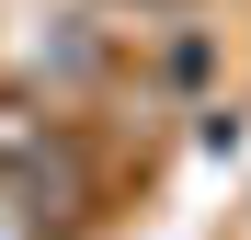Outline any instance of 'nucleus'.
Listing matches in <instances>:
<instances>
[{"label": "nucleus", "mask_w": 251, "mask_h": 240, "mask_svg": "<svg viewBox=\"0 0 251 240\" xmlns=\"http://www.w3.org/2000/svg\"><path fill=\"white\" fill-rule=\"evenodd\" d=\"M0 240H34V229H23V217H12V206H0Z\"/></svg>", "instance_id": "3"}, {"label": "nucleus", "mask_w": 251, "mask_h": 240, "mask_svg": "<svg viewBox=\"0 0 251 240\" xmlns=\"http://www.w3.org/2000/svg\"><path fill=\"white\" fill-rule=\"evenodd\" d=\"M0 206H12L23 229H92L103 206V172H92V149H80L46 103H0Z\"/></svg>", "instance_id": "1"}, {"label": "nucleus", "mask_w": 251, "mask_h": 240, "mask_svg": "<svg viewBox=\"0 0 251 240\" xmlns=\"http://www.w3.org/2000/svg\"><path fill=\"white\" fill-rule=\"evenodd\" d=\"M103 57H114V46H103L92 12H34V34H23V69L46 80V92H92Z\"/></svg>", "instance_id": "2"}]
</instances>
